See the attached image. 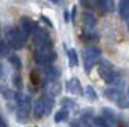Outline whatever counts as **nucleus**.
Returning <instances> with one entry per match:
<instances>
[{
    "mask_svg": "<svg viewBox=\"0 0 129 127\" xmlns=\"http://www.w3.org/2000/svg\"><path fill=\"white\" fill-rule=\"evenodd\" d=\"M25 41H27V36L21 31V28L13 27V28H10L8 31H6V44H8L10 47L21 49L25 44Z\"/></svg>",
    "mask_w": 129,
    "mask_h": 127,
    "instance_id": "nucleus-1",
    "label": "nucleus"
},
{
    "mask_svg": "<svg viewBox=\"0 0 129 127\" xmlns=\"http://www.w3.org/2000/svg\"><path fill=\"white\" fill-rule=\"evenodd\" d=\"M55 58H57V55H55V52L52 50V47L36 49V52H35V61L38 63V65L49 66L50 63H54Z\"/></svg>",
    "mask_w": 129,
    "mask_h": 127,
    "instance_id": "nucleus-2",
    "label": "nucleus"
},
{
    "mask_svg": "<svg viewBox=\"0 0 129 127\" xmlns=\"http://www.w3.org/2000/svg\"><path fill=\"white\" fill-rule=\"evenodd\" d=\"M101 50L98 47H88L85 49V72H90L93 66L99 61Z\"/></svg>",
    "mask_w": 129,
    "mask_h": 127,
    "instance_id": "nucleus-3",
    "label": "nucleus"
},
{
    "mask_svg": "<svg viewBox=\"0 0 129 127\" xmlns=\"http://www.w3.org/2000/svg\"><path fill=\"white\" fill-rule=\"evenodd\" d=\"M33 41L36 49H46V47H52V41L50 36L46 30H36L33 31Z\"/></svg>",
    "mask_w": 129,
    "mask_h": 127,
    "instance_id": "nucleus-4",
    "label": "nucleus"
},
{
    "mask_svg": "<svg viewBox=\"0 0 129 127\" xmlns=\"http://www.w3.org/2000/svg\"><path fill=\"white\" fill-rule=\"evenodd\" d=\"M98 72H99V75H101V79L104 80V82H107V83H112V80L115 79V75H117L107 61H102L101 65H99Z\"/></svg>",
    "mask_w": 129,
    "mask_h": 127,
    "instance_id": "nucleus-5",
    "label": "nucleus"
},
{
    "mask_svg": "<svg viewBox=\"0 0 129 127\" xmlns=\"http://www.w3.org/2000/svg\"><path fill=\"white\" fill-rule=\"evenodd\" d=\"M21 31L28 38V35H31L33 33V30H35V24L31 22V19H28V17H22L21 19Z\"/></svg>",
    "mask_w": 129,
    "mask_h": 127,
    "instance_id": "nucleus-6",
    "label": "nucleus"
},
{
    "mask_svg": "<svg viewBox=\"0 0 129 127\" xmlns=\"http://www.w3.org/2000/svg\"><path fill=\"white\" fill-rule=\"evenodd\" d=\"M104 96L109 99V100H113V102H120L121 99H123V93H121L120 90H117V88H107V90L104 91Z\"/></svg>",
    "mask_w": 129,
    "mask_h": 127,
    "instance_id": "nucleus-7",
    "label": "nucleus"
},
{
    "mask_svg": "<svg viewBox=\"0 0 129 127\" xmlns=\"http://www.w3.org/2000/svg\"><path fill=\"white\" fill-rule=\"evenodd\" d=\"M68 91H69L71 94H77V96H80V94L83 93L79 79H71V80L68 82Z\"/></svg>",
    "mask_w": 129,
    "mask_h": 127,
    "instance_id": "nucleus-8",
    "label": "nucleus"
},
{
    "mask_svg": "<svg viewBox=\"0 0 129 127\" xmlns=\"http://www.w3.org/2000/svg\"><path fill=\"white\" fill-rule=\"evenodd\" d=\"M118 13H120V17L123 21H127V17H129V0H120Z\"/></svg>",
    "mask_w": 129,
    "mask_h": 127,
    "instance_id": "nucleus-9",
    "label": "nucleus"
},
{
    "mask_svg": "<svg viewBox=\"0 0 129 127\" xmlns=\"http://www.w3.org/2000/svg\"><path fill=\"white\" fill-rule=\"evenodd\" d=\"M33 115H35V118H43L44 115H46V110H44V100H43V97H41V99H38L36 102H35V107H33Z\"/></svg>",
    "mask_w": 129,
    "mask_h": 127,
    "instance_id": "nucleus-10",
    "label": "nucleus"
},
{
    "mask_svg": "<svg viewBox=\"0 0 129 127\" xmlns=\"http://www.w3.org/2000/svg\"><path fill=\"white\" fill-rule=\"evenodd\" d=\"M58 69L54 68L52 65H49V66H44V75H46V79L47 80H57V77H58Z\"/></svg>",
    "mask_w": 129,
    "mask_h": 127,
    "instance_id": "nucleus-11",
    "label": "nucleus"
},
{
    "mask_svg": "<svg viewBox=\"0 0 129 127\" xmlns=\"http://www.w3.org/2000/svg\"><path fill=\"white\" fill-rule=\"evenodd\" d=\"M80 5L85 10H101V2L99 0H80Z\"/></svg>",
    "mask_w": 129,
    "mask_h": 127,
    "instance_id": "nucleus-12",
    "label": "nucleus"
},
{
    "mask_svg": "<svg viewBox=\"0 0 129 127\" xmlns=\"http://www.w3.org/2000/svg\"><path fill=\"white\" fill-rule=\"evenodd\" d=\"M82 22H83L85 27L91 28V27L96 25V17L91 14V13H83V14H82Z\"/></svg>",
    "mask_w": 129,
    "mask_h": 127,
    "instance_id": "nucleus-13",
    "label": "nucleus"
},
{
    "mask_svg": "<svg viewBox=\"0 0 129 127\" xmlns=\"http://www.w3.org/2000/svg\"><path fill=\"white\" fill-rule=\"evenodd\" d=\"M68 61H69V66L71 68H76L79 65V58H77V52L74 49H69L68 50Z\"/></svg>",
    "mask_w": 129,
    "mask_h": 127,
    "instance_id": "nucleus-14",
    "label": "nucleus"
},
{
    "mask_svg": "<svg viewBox=\"0 0 129 127\" xmlns=\"http://www.w3.org/2000/svg\"><path fill=\"white\" fill-rule=\"evenodd\" d=\"M99 2H101V10L104 13L115 10V0H99Z\"/></svg>",
    "mask_w": 129,
    "mask_h": 127,
    "instance_id": "nucleus-15",
    "label": "nucleus"
},
{
    "mask_svg": "<svg viewBox=\"0 0 129 127\" xmlns=\"http://www.w3.org/2000/svg\"><path fill=\"white\" fill-rule=\"evenodd\" d=\"M68 116H69L68 110L61 108L60 111H57V115H55V122H63V121H66V119H68Z\"/></svg>",
    "mask_w": 129,
    "mask_h": 127,
    "instance_id": "nucleus-16",
    "label": "nucleus"
},
{
    "mask_svg": "<svg viewBox=\"0 0 129 127\" xmlns=\"http://www.w3.org/2000/svg\"><path fill=\"white\" fill-rule=\"evenodd\" d=\"M43 100H44V110H46V115H49L50 110H52V107H54V100L49 96H43Z\"/></svg>",
    "mask_w": 129,
    "mask_h": 127,
    "instance_id": "nucleus-17",
    "label": "nucleus"
},
{
    "mask_svg": "<svg viewBox=\"0 0 129 127\" xmlns=\"http://www.w3.org/2000/svg\"><path fill=\"white\" fill-rule=\"evenodd\" d=\"M102 118H104L106 121H110V122H115V121H117L115 113H112L109 108H104V110H102Z\"/></svg>",
    "mask_w": 129,
    "mask_h": 127,
    "instance_id": "nucleus-18",
    "label": "nucleus"
},
{
    "mask_svg": "<svg viewBox=\"0 0 129 127\" xmlns=\"http://www.w3.org/2000/svg\"><path fill=\"white\" fill-rule=\"evenodd\" d=\"M0 93H2V96L5 97V99H13L14 97V93H13L10 88H6V86H0Z\"/></svg>",
    "mask_w": 129,
    "mask_h": 127,
    "instance_id": "nucleus-19",
    "label": "nucleus"
},
{
    "mask_svg": "<svg viewBox=\"0 0 129 127\" xmlns=\"http://www.w3.org/2000/svg\"><path fill=\"white\" fill-rule=\"evenodd\" d=\"M112 85H113V88H117V90H120V91H121V88L124 86V82H123V79H121V77L115 75V79L112 80Z\"/></svg>",
    "mask_w": 129,
    "mask_h": 127,
    "instance_id": "nucleus-20",
    "label": "nucleus"
},
{
    "mask_svg": "<svg viewBox=\"0 0 129 127\" xmlns=\"http://www.w3.org/2000/svg\"><path fill=\"white\" fill-rule=\"evenodd\" d=\"M85 94H87V97L90 100H96L98 99V96H96V91L93 90V86H87L85 88Z\"/></svg>",
    "mask_w": 129,
    "mask_h": 127,
    "instance_id": "nucleus-21",
    "label": "nucleus"
},
{
    "mask_svg": "<svg viewBox=\"0 0 129 127\" xmlns=\"http://www.w3.org/2000/svg\"><path fill=\"white\" fill-rule=\"evenodd\" d=\"M10 46L6 42H2L0 44V56H10Z\"/></svg>",
    "mask_w": 129,
    "mask_h": 127,
    "instance_id": "nucleus-22",
    "label": "nucleus"
},
{
    "mask_svg": "<svg viewBox=\"0 0 129 127\" xmlns=\"http://www.w3.org/2000/svg\"><path fill=\"white\" fill-rule=\"evenodd\" d=\"M10 63H11V65L14 66L16 69H21V66H22V63H21V60H19L17 55H10Z\"/></svg>",
    "mask_w": 129,
    "mask_h": 127,
    "instance_id": "nucleus-23",
    "label": "nucleus"
},
{
    "mask_svg": "<svg viewBox=\"0 0 129 127\" xmlns=\"http://www.w3.org/2000/svg\"><path fill=\"white\" fill-rule=\"evenodd\" d=\"M61 105L64 107V110H66V108H77V104L74 102V100H71V99H63Z\"/></svg>",
    "mask_w": 129,
    "mask_h": 127,
    "instance_id": "nucleus-24",
    "label": "nucleus"
},
{
    "mask_svg": "<svg viewBox=\"0 0 129 127\" xmlns=\"http://www.w3.org/2000/svg\"><path fill=\"white\" fill-rule=\"evenodd\" d=\"M94 125L96 127H110V125H109V122L102 116L101 118H94Z\"/></svg>",
    "mask_w": 129,
    "mask_h": 127,
    "instance_id": "nucleus-25",
    "label": "nucleus"
},
{
    "mask_svg": "<svg viewBox=\"0 0 129 127\" xmlns=\"http://www.w3.org/2000/svg\"><path fill=\"white\" fill-rule=\"evenodd\" d=\"M30 80H31V83H33V85H38V83H40V74H38V71H31Z\"/></svg>",
    "mask_w": 129,
    "mask_h": 127,
    "instance_id": "nucleus-26",
    "label": "nucleus"
},
{
    "mask_svg": "<svg viewBox=\"0 0 129 127\" xmlns=\"http://www.w3.org/2000/svg\"><path fill=\"white\" fill-rule=\"evenodd\" d=\"M82 38H83V39H87V41H93V39H96V38H98V35L91 33V31H85V33L82 35Z\"/></svg>",
    "mask_w": 129,
    "mask_h": 127,
    "instance_id": "nucleus-27",
    "label": "nucleus"
},
{
    "mask_svg": "<svg viewBox=\"0 0 129 127\" xmlns=\"http://www.w3.org/2000/svg\"><path fill=\"white\" fill-rule=\"evenodd\" d=\"M13 83H14V86H16V88H21V86H22V82H21V75H19V74H16L14 77H13Z\"/></svg>",
    "mask_w": 129,
    "mask_h": 127,
    "instance_id": "nucleus-28",
    "label": "nucleus"
},
{
    "mask_svg": "<svg viewBox=\"0 0 129 127\" xmlns=\"http://www.w3.org/2000/svg\"><path fill=\"white\" fill-rule=\"evenodd\" d=\"M41 21H43L44 24H46V25H49V27H52V24H50V21H49V19H47L46 16H43V17H41Z\"/></svg>",
    "mask_w": 129,
    "mask_h": 127,
    "instance_id": "nucleus-29",
    "label": "nucleus"
},
{
    "mask_svg": "<svg viewBox=\"0 0 129 127\" xmlns=\"http://www.w3.org/2000/svg\"><path fill=\"white\" fill-rule=\"evenodd\" d=\"M3 77V66H2V63H0V79Z\"/></svg>",
    "mask_w": 129,
    "mask_h": 127,
    "instance_id": "nucleus-30",
    "label": "nucleus"
},
{
    "mask_svg": "<svg viewBox=\"0 0 129 127\" xmlns=\"http://www.w3.org/2000/svg\"><path fill=\"white\" fill-rule=\"evenodd\" d=\"M6 124H5V121H3V118L2 116H0V127H5Z\"/></svg>",
    "mask_w": 129,
    "mask_h": 127,
    "instance_id": "nucleus-31",
    "label": "nucleus"
},
{
    "mask_svg": "<svg viewBox=\"0 0 129 127\" xmlns=\"http://www.w3.org/2000/svg\"><path fill=\"white\" fill-rule=\"evenodd\" d=\"M49 2H52V3H57V2H60V0H49Z\"/></svg>",
    "mask_w": 129,
    "mask_h": 127,
    "instance_id": "nucleus-32",
    "label": "nucleus"
},
{
    "mask_svg": "<svg viewBox=\"0 0 129 127\" xmlns=\"http://www.w3.org/2000/svg\"><path fill=\"white\" fill-rule=\"evenodd\" d=\"M126 22H127V27H129V17H127V21H126Z\"/></svg>",
    "mask_w": 129,
    "mask_h": 127,
    "instance_id": "nucleus-33",
    "label": "nucleus"
},
{
    "mask_svg": "<svg viewBox=\"0 0 129 127\" xmlns=\"http://www.w3.org/2000/svg\"><path fill=\"white\" fill-rule=\"evenodd\" d=\"M0 44H2V41H0Z\"/></svg>",
    "mask_w": 129,
    "mask_h": 127,
    "instance_id": "nucleus-34",
    "label": "nucleus"
}]
</instances>
